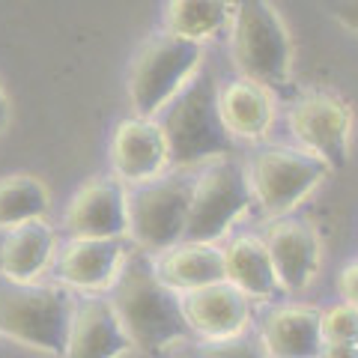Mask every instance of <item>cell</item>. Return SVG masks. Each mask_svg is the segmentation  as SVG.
<instances>
[{"instance_id": "30bf717a", "label": "cell", "mask_w": 358, "mask_h": 358, "mask_svg": "<svg viewBox=\"0 0 358 358\" xmlns=\"http://www.w3.org/2000/svg\"><path fill=\"white\" fill-rule=\"evenodd\" d=\"M69 239H122L129 233L126 188L114 176H96L78 188L63 215Z\"/></svg>"}, {"instance_id": "9a60e30c", "label": "cell", "mask_w": 358, "mask_h": 358, "mask_svg": "<svg viewBox=\"0 0 358 358\" xmlns=\"http://www.w3.org/2000/svg\"><path fill=\"white\" fill-rule=\"evenodd\" d=\"M131 346L110 299L87 296L75 305L63 358H117Z\"/></svg>"}, {"instance_id": "44dd1931", "label": "cell", "mask_w": 358, "mask_h": 358, "mask_svg": "<svg viewBox=\"0 0 358 358\" xmlns=\"http://www.w3.org/2000/svg\"><path fill=\"white\" fill-rule=\"evenodd\" d=\"M233 6L230 3H215V0H179L164 9V33L188 42H203L209 36L230 24Z\"/></svg>"}, {"instance_id": "603a6c76", "label": "cell", "mask_w": 358, "mask_h": 358, "mask_svg": "<svg viewBox=\"0 0 358 358\" xmlns=\"http://www.w3.org/2000/svg\"><path fill=\"white\" fill-rule=\"evenodd\" d=\"M322 346H358V310L350 305H331L320 310Z\"/></svg>"}, {"instance_id": "52a82bcc", "label": "cell", "mask_w": 358, "mask_h": 358, "mask_svg": "<svg viewBox=\"0 0 358 358\" xmlns=\"http://www.w3.org/2000/svg\"><path fill=\"white\" fill-rule=\"evenodd\" d=\"M251 185L248 173L230 155L209 162L203 171L194 176L192 212H188V227L182 242H203L215 245L230 224L242 218L251 206Z\"/></svg>"}, {"instance_id": "7402d4cb", "label": "cell", "mask_w": 358, "mask_h": 358, "mask_svg": "<svg viewBox=\"0 0 358 358\" xmlns=\"http://www.w3.org/2000/svg\"><path fill=\"white\" fill-rule=\"evenodd\" d=\"M48 212V188L36 176L13 173L0 179V230H15L21 224L42 221Z\"/></svg>"}, {"instance_id": "5b68a950", "label": "cell", "mask_w": 358, "mask_h": 358, "mask_svg": "<svg viewBox=\"0 0 358 358\" xmlns=\"http://www.w3.org/2000/svg\"><path fill=\"white\" fill-rule=\"evenodd\" d=\"M200 54L203 51L197 42L171 36V33L152 36L138 51L129 72V102L134 114L141 120L159 117L179 96V90L197 75Z\"/></svg>"}, {"instance_id": "9c48e42d", "label": "cell", "mask_w": 358, "mask_h": 358, "mask_svg": "<svg viewBox=\"0 0 358 358\" xmlns=\"http://www.w3.org/2000/svg\"><path fill=\"white\" fill-rule=\"evenodd\" d=\"M289 131L301 143V150L322 162L329 171H341L350 162V134L352 114L343 99L334 93L313 90L289 108Z\"/></svg>"}, {"instance_id": "5bb4252c", "label": "cell", "mask_w": 358, "mask_h": 358, "mask_svg": "<svg viewBox=\"0 0 358 358\" xmlns=\"http://www.w3.org/2000/svg\"><path fill=\"white\" fill-rule=\"evenodd\" d=\"M129 248L122 239H69L57 254L54 272L63 287L96 293V289L114 287Z\"/></svg>"}, {"instance_id": "8fae6325", "label": "cell", "mask_w": 358, "mask_h": 358, "mask_svg": "<svg viewBox=\"0 0 358 358\" xmlns=\"http://www.w3.org/2000/svg\"><path fill=\"white\" fill-rule=\"evenodd\" d=\"M110 164L122 182L141 185L150 179L167 173L171 155H167V141L159 126V120H126L114 131L110 141Z\"/></svg>"}, {"instance_id": "277c9868", "label": "cell", "mask_w": 358, "mask_h": 358, "mask_svg": "<svg viewBox=\"0 0 358 358\" xmlns=\"http://www.w3.org/2000/svg\"><path fill=\"white\" fill-rule=\"evenodd\" d=\"M192 194L194 176L188 171L162 173L126 192L129 236L138 242L141 251L159 257L185 239Z\"/></svg>"}, {"instance_id": "3957f363", "label": "cell", "mask_w": 358, "mask_h": 358, "mask_svg": "<svg viewBox=\"0 0 358 358\" xmlns=\"http://www.w3.org/2000/svg\"><path fill=\"white\" fill-rule=\"evenodd\" d=\"M75 317V299L66 287L18 284L0 278V334L30 350L63 358Z\"/></svg>"}, {"instance_id": "7a4b0ae2", "label": "cell", "mask_w": 358, "mask_h": 358, "mask_svg": "<svg viewBox=\"0 0 358 358\" xmlns=\"http://www.w3.org/2000/svg\"><path fill=\"white\" fill-rule=\"evenodd\" d=\"M218 93L215 75L209 69H197V75L162 110L159 126L176 171H188L200 162L209 164L230 152V134L221 122Z\"/></svg>"}, {"instance_id": "4fadbf2b", "label": "cell", "mask_w": 358, "mask_h": 358, "mask_svg": "<svg viewBox=\"0 0 358 358\" xmlns=\"http://www.w3.org/2000/svg\"><path fill=\"white\" fill-rule=\"evenodd\" d=\"M266 251L275 268V281L287 293H301L320 268V239L305 221L281 218L266 233Z\"/></svg>"}, {"instance_id": "4316f807", "label": "cell", "mask_w": 358, "mask_h": 358, "mask_svg": "<svg viewBox=\"0 0 358 358\" xmlns=\"http://www.w3.org/2000/svg\"><path fill=\"white\" fill-rule=\"evenodd\" d=\"M320 358H358V346H322Z\"/></svg>"}, {"instance_id": "ac0fdd59", "label": "cell", "mask_w": 358, "mask_h": 358, "mask_svg": "<svg viewBox=\"0 0 358 358\" xmlns=\"http://www.w3.org/2000/svg\"><path fill=\"white\" fill-rule=\"evenodd\" d=\"M57 236L45 221H30L9 230L0 245V275L6 281L33 284L45 272V266L54 260Z\"/></svg>"}, {"instance_id": "7c38bea8", "label": "cell", "mask_w": 358, "mask_h": 358, "mask_svg": "<svg viewBox=\"0 0 358 358\" xmlns=\"http://www.w3.org/2000/svg\"><path fill=\"white\" fill-rule=\"evenodd\" d=\"M182 317L188 331L206 341H227L248 329L251 320V299L239 293L233 284L221 281L194 293L182 296Z\"/></svg>"}, {"instance_id": "6da1fadb", "label": "cell", "mask_w": 358, "mask_h": 358, "mask_svg": "<svg viewBox=\"0 0 358 358\" xmlns=\"http://www.w3.org/2000/svg\"><path fill=\"white\" fill-rule=\"evenodd\" d=\"M110 305H114L129 341L138 343L141 350L155 352L192 334L182 317V296L162 281L155 257L141 248L129 251L114 287H110Z\"/></svg>"}, {"instance_id": "484cf974", "label": "cell", "mask_w": 358, "mask_h": 358, "mask_svg": "<svg viewBox=\"0 0 358 358\" xmlns=\"http://www.w3.org/2000/svg\"><path fill=\"white\" fill-rule=\"evenodd\" d=\"M329 13L343 21V27H350L352 33H358V0H343V3H331Z\"/></svg>"}, {"instance_id": "d6986e66", "label": "cell", "mask_w": 358, "mask_h": 358, "mask_svg": "<svg viewBox=\"0 0 358 358\" xmlns=\"http://www.w3.org/2000/svg\"><path fill=\"white\" fill-rule=\"evenodd\" d=\"M218 110L230 138H245V141L263 138L272 129V120H275V105L268 90L254 81H245V78L230 81L221 90Z\"/></svg>"}, {"instance_id": "83f0119b", "label": "cell", "mask_w": 358, "mask_h": 358, "mask_svg": "<svg viewBox=\"0 0 358 358\" xmlns=\"http://www.w3.org/2000/svg\"><path fill=\"white\" fill-rule=\"evenodd\" d=\"M6 122H9V102H6L3 87H0V131L6 129Z\"/></svg>"}, {"instance_id": "e0dca14e", "label": "cell", "mask_w": 358, "mask_h": 358, "mask_svg": "<svg viewBox=\"0 0 358 358\" xmlns=\"http://www.w3.org/2000/svg\"><path fill=\"white\" fill-rule=\"evenodd\" d=\"M162 281L179 296L224 281V248L203 242H179L176 248L155 257Z\"/></svg>"}, {"instance_id": "ba28073f", "label": "cell", "mask_w": 358, "mask_h": 358, "mask_svg": "<svg viewBox=\"0 0 358 358\" xmlns=\"http://www.w3.org/2000/svg\"><path fill=\"white\" fill-rule=\"evenodd\" d=\"M245 173H248L251 197L260 203L268 218L281 221L289 209H296L326 179L329 167L305 150L266 147L251 155Z\"/></svg>"}, {"instance_id": "cb8c5ba5", "label": "cell", "mask_w": 358, "mask_h": 358, "mask_svg": "<svg viewBox=\"0 0 358 358\" xmlns=\"http://www.w3.org/2000/svg\"><path fill=\"white\" fill-rule=\"evenodd\" d=\"M197 358H268L260 338L254 334H236L227 341H206L197 350Z\"/></svg>"}, {"instance_id": "8992f818", "label": "cell", "mask_w": 358, "mask_h": 358, "mask_svg": "<svg viewBox=\"0 0 358 358\" xmlns=\"http://www.w3.org/2000/svg\"><path fill=\"white\" fill-rule=\"evenodd\" d=\"M230 51L245 81L260 87L284 84L293 60V42L272 3H239L230 18Z\"/></svg>"}, {"instance_id": "ffe728a7", "label": "cell", "mask_w": 358, "mask_h": 358, "mask_svg": "<svg viewBox=\"0 0 358 358\" xmlns=\"http://www.w3.org/2000/svg\"><path fill=\"white\" fill-rule=\"evenodd\" d=\"M224 281L233 284L248 299H268L275 293L278 281L263 239L236 236L224 248Z\"/></svg>"}, {"instance_id": "2e32d148", "label": "cell", "mask_w": 358, "mask_h": 358, "mask_svg": "<svg viewBox=\"0 0 358 358\" xmlns=\"http://www.w3.org/2000/svg\"><path fill=\"white\" fill-rule=\"evenodd\" d=\"M260 343L268 358H320V310L310 305L275 308L260 326Z\"/></svg>"}, {"instance_id": "d4e9b609", "label": "cell", "mask_w": 358, "mask_h": 358, "mask_svg": "<svg viewBox=\"0 0 358 358\" xmlns=\"http://www.w3.org/2000/svg\"><path fill=\"white\" fill-rule=\"evenodd\" d=\"M338 289H341V296H343V305H350L352 310H358V260H352L350 266L341 268Z\"/></svg>"}]
</instances>
